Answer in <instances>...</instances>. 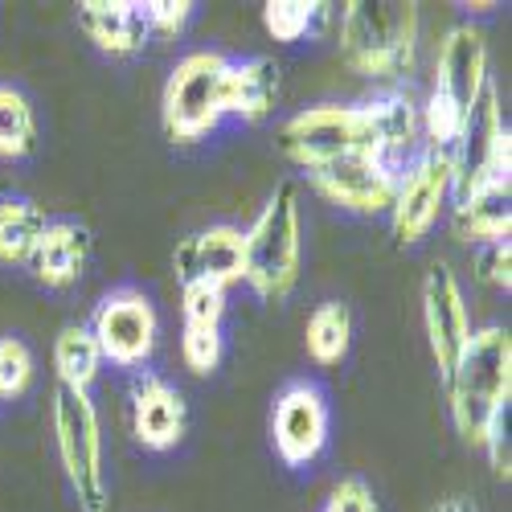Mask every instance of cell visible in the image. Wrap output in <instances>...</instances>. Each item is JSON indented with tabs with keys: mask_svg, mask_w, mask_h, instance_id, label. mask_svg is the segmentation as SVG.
<instances>
[{
	"mask_svg": "<svg viewBox=\"0 0 512 512\" xmlns=\"http://www.w3.org/2000/svg\"><path fill=\"white\" fill-rule=\"evenodd\" d=\"M451 418L463 443L484 447L512 398V332L500 324L476 328L455 369L443 377Z\"/></svg>",
	"mask_w": 512,
	"mask_h": 512,
	"instance_id": "cell-1",
	"label": "cell"
},
{
	"mask_svg": "<svg viewBox=\"0 0 512 512\" xmlns=\"http://www.w3.org/2000/svg\"><path fill=\"white\" fill-rule=\"evenodd\" d=\"M50 218L46 209L25 201V197H5L0 201V263L25 267L29 254L37 250L41 234H46Z\"/></svg>",
	"mask_w": 512,
	"mask_h": 512,
	"instance_id": "cell-21",
	"label": "cell"
},
{
	"mask_svg": "<svg viewBox=\"0 0 512 512\" xmlns=\"http://www.w3.org/2000/svg\"><path fill=\"white\" fill-rule=\"evenodd\" d=\"M144 17H148V33L177 37L193 17V5L189 0H152V5H144Z\"/></svg>",
	"mask_w": 512,
	"mask_h": 512,
	"instance_id": "cell-30",
	"label": "cell"
},
{
	"mask_svg": "<svg viewBox=\"0 0 512 512\" xmlns=\"http://www.w3.org/2000/svg\"><path fill=\"white\" fill-rule=\"evenodd\" d=\"M0 201H5V193H0Z\"/></svg>",
	"mask_w": 512,
	"mask_h": 512,
	"instance_id": "cell-33",
	"label": "cell"
},
{
	"mask_svg": "<svg viewBox=\"0 0 512 512\" xmlns=\"http://www.w3.org/2000/svg\"><path fill=\"white\" fill-rule=\"evenodd\" d=\"M340 54L365 78H406L418 54V5H402V0L345 5L340 9Z\"/></svg>",
	"mask_w": 512,
	"mask_h": 512,
	"instance_id": "cell-2",
	"label": "cell"
},
{
	"mask_svg": "<svg viewBox=\"0 0 512 512\" xmlns=\"http://www.w3.org/2000/svg\"><path fill=\"white\" fill-rule=\"evenodd\" d=\"M156 332H160V320H156V308L144 291L136 287H119L111 291L107 300L99 304L95 320H91V336L103 353V361L119 365V369H136L152 357L156 349Z\"/></svg>",
	"mask_w": 512,
	"mask_h": 512,
	"instance_id": "cell-10",
	"label": "cell"
},
{
	"mask_svg": "<svg viewBox=\"0 0 512 512\" xmlns=\"http://www.w3.org/2000/svg\"><path fill=\"white\" fill-rule=\"evenodd\" d=\"M54 369H58V386L62 390L91 394V386L99 381V369H103V353L95 345L91 328H82V324L62 328L58 345H54Z\"/></svg>",
	"mask_w": 512,
	"mask_h": 512,
	"instance_id": "cell-22",
	"label": "cell"
},
{
	"mask_svg": "<svg viewBox=\"0 0 512 512\" xmlns=\"http://www.w3.org/2000/svg\"><path fill=\"white\" fill-rule=\"evenodd\" d=\"M512 230V181H496L472 197L455 201V234L463 242H500Z\"/></svg>",
	"mask_w": 512,
	"mask_h": 512,
	"instance_id": "cell-20",
	"label": "cell"
},
{
	"mask_svg": "<svg viewBox=\"0 0 512 512\" xmlns=\"http://www.w3.org/2000/svg\"><path fill=\"white\" fill-rule=\"evenodd\" d=\"M78 29L111 58H132L148 46V17L136 0H82Z\"/></svg>",
	"mask_w": 512,
	"mask_h": 512,
	"instance_id": "cell-17",
	"label": "cell"
},
{
	"mask_svg": "<svg viewBox=\"0 0 512 512\" xmlns=\"http://www.w3.org/2000/svg\"><path fill=\"white\" fill-rule=\"evenodd\" d=\"M87 263H91V230L78 222H50L25 267L41 287L66 291L82 279Z\"/></svg>",
	"mask_w": 512,
	"mask_h": 512,
	"instance_id": "cell-18",
	"label": "cell"
},
{
	"mask_svg": "<svg viewBox=\"0 0 512 512\" xmlns=\"http://www.w3.org/2000/svg\"><path fill=\"white\" fill-rule=\"evenodd\" d=\"M54 439L66 484L78 512H107V472H103V426L91 394L62 390L54 394Z\"/></svg>",
	"mask_w": 512,
	"mask_h": 512,
	"instance_id": "cell-7",
	"label": "cell"
},
{
	"mask_svg": "<svg viewBox=\"0 0 512 512\" xmlns=\"http://www.w3.org/2000/svg\"><path fill=\"white\" fill-rule=\"evenodd\" d=\"M435 512H480V508H476L472 500H459V496H455V500H443Z\"/></svg>",
	"mask_w": 512,
	"mask_h": 512,
	"instance_id": "cell-32",
	"label": "cell"
},
{
	"mask_svg": "<svg viewBox=\"0 0 512 512\" xmlns=\"http://www.w3.org/2000/svg\"><path fill=\"white\" fill-rule=\"evenodd\" d=\"M271 439L287 467H308L328 443V398L312 381H295L275 402Z\"/></svg>",
	"mask_w": 512,
	"mask_h": 512,
	"instance_id": "cell-12",
	"label": "cell"
},
{
	"mask_svg": "<svg viewBox=\"0 0 512 512\" xmlns=\"http://www.w3.org/2000/svg\"><path fill=\"white\" fill-rule=\"evenodd\" d=\"M246 242V279L263 300L279 304L291 295L300 279V254H304V226H300V185L283 181L275 185L271 201L259 209V218L242 230Z\"/></svg>",
	"mask_w": 512,
	"mask_h": 512,
	"instance_id": "cell-3",
	"label": "cell"
},
{
	"mask_svg": "<svg viewBox=\"0 0 512 512\" xmlns=\"http://www.w3.org/2000/svg\"><path fill=\"white\" fill-rule=\"evenodd\" d=\"M361 119H365V152L377 156L381 164H390L394 173L418 156V144H422V107L402 95V91H390V95H377L369 103H361Z\"/></svg>",
	"mask_w": 512,
	"mask_h": 512,
	"instance_id": "cell-15",
	"label": "cell"
},
{
	"mask_svg": "<svg viewBox=\"0 0 512 512\" xmlns=\"http://www.w3.org/2000/svg\"><path fill=\"white\" fill-rule=\"evenodd\" d=\"M308 181L316 193H324L332 205L349 209V213H390L394 193H398L394 168L381 164L377 156H365V152H353V156H340L324 168H312Z\"/></svg>",
	"mask_w": 512,
	"mask_h": 512,
	"instance_id": "cell-11",
	"label": "cell"
},
{
	"mask_svg": "<svg viewBox=\"0 0 512 512\" xmlns=\"http://www.w3.org/2000/svg\"><path fill=\"white\" fill-rule=\"evenodd\" d=\"M127 402H132V435L140 447L148 451H168L185 439V398L177 386H168L160 373H136L132 390H127Z\"/></svg>",
	"mask_w": 512,
	"mask_h": 512,
	"instance_id": "cell-16",
	"label": "cell"
},
{
	"mask_svg": "<svg viewBox=\"0 0 512 512\" xmlns=\"http://www.w3.org/2000/svg\"><path fill=\"white\" fill-rule=\"evenodd\" d=\"M222 353H226V340H222V328H185L181 332V361L189 373L205 377L222 365Z\"/></svg>",
	"mask_w": 512,
	"mask_h": 512,
	"instance_id": "cell-26",
	"label": "cell"
},
{
	"mask_svg": "<svg viewBox=\"0 0 512 512\" xmlns=\"http://www.w3.org/2000/svg\"><path fill=\"white\" fill-rule=\"evenodd\" d=\"M324 512H377V500H373V492H369L365 480L349 476V480H340V484L332 488Z\"/></svg>",
	"mask_w": 512,
	"mask_h": 512,
	"instance_id": "cell-31",
	"label": "cell"
},
{
	"mask_svg": "<svg viewBox=\"0 0 512 512\" xmlns=\"http://www.w3.org/2000/svg\"><path fill=\"white\" fill-rule=\"evenodd\" d=\"M349 345H353V312H349V304H340V300L320 304L308 316V357L316 365L332 369V365H340L349 357Z\"/></svg>",
	"mask_w": 512,
	"mask_h": 512,
	"instance_id": "cell-23",
	"label": "cell"
},
{
	"mask_svg": "<svg viewBox=\"0 0 512 512\" xmlns=\"http://www.w3.org/2000/svg\"><path fill=\"white\" fill-rule=\"evenodd\" d=\"M33 381V353L25 340L5 336L0 340V398H21Z\"/></svg>",
	"mask_w": 512,
	"mask_h": 512,
	"instance_id": "cell-28",
	"label": "cell"
},
{
	"mask_svg": "<svg viewBox=\"0 0 512 512\" xmlns=\"http://www.w3.org/2000/svg\"><path fill=\"white\" fill-rule=\"evenodd\" d=\"M492 82L488 74V37L476 25H455L447 29L439 62H435V87L422 107V136L435 148H447L459 132V123L480 99V91Z\"/></svg>",
	"mask_w": 512,
	"mask_h": 512,
	"instance_id": "cell-4",
	"label": "cell"
},
{
	"mask_svg": "<svg viewBox=\"0 0 512 512\" xmlns=\"http://www.w3.org/2000/svg\"><path fill=\"white\" fill-rule=\"evenodd\" d=\"M226 74L230 58L218 50L185 54L164 82V132L173 144H197L226 119Z\"/></svg>",
	"mask_w": 512,
	"mask_h": 512,
	"instance_id": "cell-5",
	"label": "cell"
},
{
	"mask_svg": "<svg viewBox=\"0 0 512 512\" xmlns=\"http://www.w3.org/2000/svg\"><path fill=\"white\" fill-rule=\"evenodd\" d=\"M447 201H451V156L447 148L426 144L398 173V193L390 205L398 246H414L431 234Z\"/></svg>",
	"mask_w": 512,
	"mask_h": 512,
	"instance_id": "cell-9",
	"label": "cell"
},
{
	"mask_svg": "<svg viewBox=\"0 0 512 512\" xmlns=\"http://www.w3.org/2000/svg\"><path fill=\"white\" fill-rule=\"evenodd\" d=\"M173 271L177 283H205V287H234L246 279V242L238 226H209L193 238H185L173 250Z\"/></svg>",
	"mask_w": 512,
	"mask_h": 512,
	"instance_id": "cell-14",
	"label": "cell"
},
{
	"mask_svg": "<svg viewBox=\"0 0 512 512\" xmlns=\"http://www.w3.org/2000/svg\"><path fill=\"white\" fill-rule=\"evenodd\" d=\"M37 144V115L17 87L0 82V156L21 160Z\"/></svg>",
	"mask_w": 512,
	"mask_h": 512,
	"instance_id": "cell-24",
	"label": "cell"
},
{
	"mask_svg": "<svg viewBox=\"0 0 512 512\" xmlns=\"http://www.w3.org/2000/svg\"><path fill=\"white\" fill-rule=\"evenodd\" d=\"M447 156H451V197L455 201L472 197L496 181H512V136L504 127L500 95L492 82L467 107L455 140L447 144Z\"/></svg>",
	"mask_w": 512,
	"mask_h": 512,
	"instance_id": "cell-6",
	"label": "cell"
},
{
	"mask_svg": "<svg viewBox=\"0 0 512 512\" xmlns=\"http://www.w3.org/2000/svg\"><path fill=\"white\" fill-rule=\"evenodd\" d=\"M181 316H185V328H222L226 291L205 287V283L181 287Z\"/></svg>",
	"mask_w": 512,
	"mask_h": 512,
	"instance_id": "cell-27",
	"label": "cell"
},
{
	"mask_svg": "<svg viewBox=\"0 0 512 512\" xmlns=\"http://www.w3.org/2000/svg\"><path fill=\"white\" fill-rule=\"evenodd\" d=\"M279 103V62L275 58H246L230 62L226 74V115L242 123H263Z\"/></svg>",
	"mask_w": 512,
	"mask_h": 512,
	"instance_id": "cell-19",
	"label": "cell"
},
{
	"mask_svg": "<svg viewBox=\"0 0 512 512\" xmlns=\"http://www.w3.org/2000/svg\"><path fill=\"white\" fill-rule=\"evenodd\" d=\"M422 316H426V340H431L439 377H447L459 353L467 349V340H472V316H467L463 287L447 263H435L422 283Z\"/></svg>",
	"mask_w": 512,
	"mask_h": 512,
	"instance_id": "cell-13",
	"label": "cell"
},
{
	"mask_svg": "<svg viewBox=\"0 0 512 512\" xmlns=\"http://www.w3.org/2000/svg\"><path fill=\"white\" fill-rule=\"evenodd\" d=\"M320 17H328V5H308V0H271V5H263V25L275 41L308 37Z\"/></svg>",
	"mask_w": 512,
	"mask_h": 512,
	"instance_id": "cell-25",
	"label": "cell"
},
{
	"mask_svg": "<svg viewBox=\"0 0 512 512\" xmlns=\"http://www.w3.org/2000/svg\"><path fill=\"white\" fill-rule=\"evenodd\" d=\"M279 152L291 164H300L304 173L324 168V164H332L340 156L365 152L361 103H320V107H308L300 115H291L279 127Z\"/></svg>",
	"mask_w": 512,
	"mask_h": 512,
	"instance_id": "cell-8",
	"label": "cell"
},
{
	"mask_svg": "<svg viewBox=\"0 0 512 512\" xmlns=\"http://www.w3.org/2000/svg\"><path fill=\"white\" fill-rule=\"evenodd\" d=\"M472 267H476V279H480V283H492V287L508 291V287H512V242L500 238V242L476 246Z\"/></svg>",
	"mask_w": 512,
	"mask_h": 512,
	"instance_id": "cell-29",
	"label": "cell"
}]
</instances>
